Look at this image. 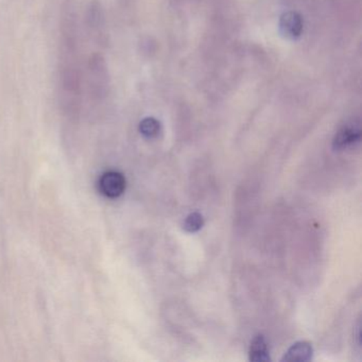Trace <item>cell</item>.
<instances>
[{"label":"cell","mask_w":362,"mask_h":362,"mask_svg":"<svg viewBox=\"0 0 362 362\" xmlns=\"http://www.w3.org/2000/svg\"><path fill=\"white\" fill-rule=\"evenodd\" d=\"M204 226V219L199 213H193L189 215L184 221V230L189 233H195L201 230Z\"/></svg>","instance_id":"obj_7"},{"label":"cell","mask_w":362,"mask_h":362,"mask_svg":"<svg viewBox=\"0 0 362 362\" xmlns=\"http://www.w3.org/2000/svg\"><path fill=\"white\" fill-rule=\"evenodd\" d=\"M127 182L123 174L117 171H107L100 178L99 189L107 198L120 197L126 191Z\"/></svg>","instance_id":"obj_1"},{"label":"cell","mask_w":362,"mask_h":362,"mask_svg":"<svg viewBox=\"0 0 362 362\" xmlns=\"http://www.w3.org/2000/svg\"><path fill=\"white\" fill-rule=\"evenodd\" d=\"M312 357V346L308 342H297L286 352L283 361H308Z\"/></svg>","instance_id":"obj_4"},{"label":"cell","mask_w":362,"mask_h":362,"mask_svg":"<svg viewBox=\"0 0 362 362\" xmlns=\"http://www.w3.org/2000/svg\"><path fill=\"white\" fill-rule=\"evenodd\" d=\"M360 137H361V129L359 123H348L337 132L332 146L334 150L340 151L359 142Z\"/></svg>","instance_id":"obj_2"},{"label":"cell","mask_w":362,"mask_h":362,"mask_svg":"<svg viewBox=\"0 0 362 362\" xmlns=\"http://www.w3.org/2000/svg\"><path fill=\"white\" fill-rule=\"evenodd\" d=\"M303 27L304 23L302 17L297 12H286L279 19V30L281 34L289 40H295L301 36Z\"/></svg>","instance_id":"obj_3"},{"label":"cell","mask_w":362,"mask_h":362,"mask_svg":"<svg viewBox=\"0 0 362 362\" xmlns=\"http://www.w3.org/2000/svg\"><path fill=\"white\" fill-rule=\"evenodd\" d=\"M140 132L147 138H154L160 132V121L153 117H147L142 119L140 123Z\"/></svg>","instance_id":"obj_6"},{"label":"cell","mask_w":362,"mask_h":362,"mask_svg":"<svg viewBox=\"0 0 362 362\" xmlns=\"http://www.w3.org/2000/svg\"><path fill=\"white\" fill-rule=\"evenodd\" d=\"M250 360L255 362L270 361L269 351L267 342L263 334H258L254 338L250 348Z\"/></svg>","instance_id":"obj_5"}]
</instances>
